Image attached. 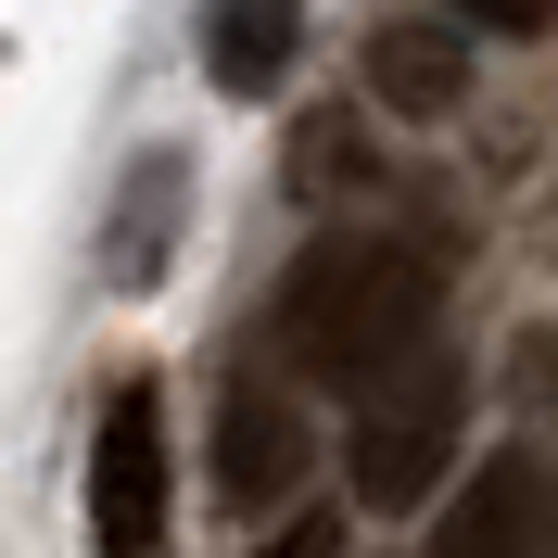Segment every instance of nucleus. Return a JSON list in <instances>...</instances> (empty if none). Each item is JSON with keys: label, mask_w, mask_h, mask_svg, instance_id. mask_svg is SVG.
I'll return each mask as SVG.
<instances>
[{"label": "nucleus", "mask_w": 558, "mask_h": 558, "mask_svg": "<svg viewBox=\"0 0 558 558\" xmlns=\"http://www.w3.org/2000/svg\"><path fill=\"white\" fill-rule=\"evenodd\" d=\"M279 355L305 381H393L407 355H432V267L381 229H330L279 279Z\"/></svg>", "instance_id": "1"}, {"label": "nucleus", "mask_w": 558, "mask_h": 558, "mask_svg": "<svg viewBox=\"0 0 558 558\" xmlns=\"http://www.w3.org/2000/svg\"><path fill=\"white\" fill-rule=\"evenodd\" d=\"M457 432H470V381L445 355H407L393 381H368V407L343 432V470L368 508H432V483L457 470Z\"/></svg>", "instance_id": "2"}, {"label": "nucleus", "mask_w": 558, "mask_h": 558, "mask_svg": "<svg viewBox=\"0 0 558 558\" xmlns=\"http://www.w3.org/2000/svg\"><path fill=\"white\" fill-rule=\"evenodd\" d=\"M89 546L166 558V407H153V381H128L89 432Z\"/></svg>", "instance_id": "3"}, {"label": "nucleus", "mask_w": 558, "mask_h": 558, "mask_svg": "<svg viewBox=\"0 0 558 558\" xmlns=\"http://www.w3.org/2000/svg\"><path fill=\"white\" fill-rule=\"evenodd\" d=\"M546 546H558V508L533 457H483L432 521V558H546Z\"/></svg>", "instance_id": "4"}, {"label": "nucleus", "mask_w": 558, "mask_h": 558, "mask_svg": "<svg viewBox=\"0 0 558 558\" xmlns=\"http://www.w3.org/2000/svg\"><path fill=\"white\" fill-rule=\"evenodd\" d=\"M368 89H381V114H407V128H445V114L470 102V26H457V13H381V26H368Z\"/></svg>", "instance_id": "5"}, {"label": "nucleus", "mask_w": 558, "mask_h": 558, "mask_svg": "<svg viewBox=\"0 0 558 558\" xmlns=\"http://www.w3.org/2000/svg\"><path fill=\"white\" fill-rule=\"evenodd\" d=\"M305 418H292V393H254L229 381L216 393V495L229 508H279V495H305Z\"/></svg>", "instance_id": "6"}, {"label": "nucleus", "mask_w": 558, "mask_h": 558, "mask_svg": "<svg viewBox=\"0 0 558 558\" xmlns=\"http://www.w3.org/2000/svg\"><path fill=\"white\" fill-rule=\"evenodd\" d=\"M292 51H305V13H216V26H204L216 89H279V76H292Z\"/></svg>", "instance_id": "7"}, {"label": "nucleus", "mask_w": 558, "mask_h": 558, "mask_svg": "<svg viewBox=\"0 0 558 558\" xmlns=\"http://www.w3.org/2000/svg\"><path fill=\"white\" fill-rule=\"evenodd\" d=\"M267 558H343V521H330V508H305V521L267 533Z\"/></svg>", "instance_id": "8"}, {"label": "nucleus", "mask_w": 558, "mask_h": 558, "mask_svg": "<svg viewBox=\"0 0 558 558\" xmlns=\"http://www.w3.org/2000/svg\"><path fill=\"white\" fill-rule=\"evenodd\" d=\"M521 381H546V407H558V330H546V343H521Z\"/></svg>", "instance_id": "9"}]
</instances>
